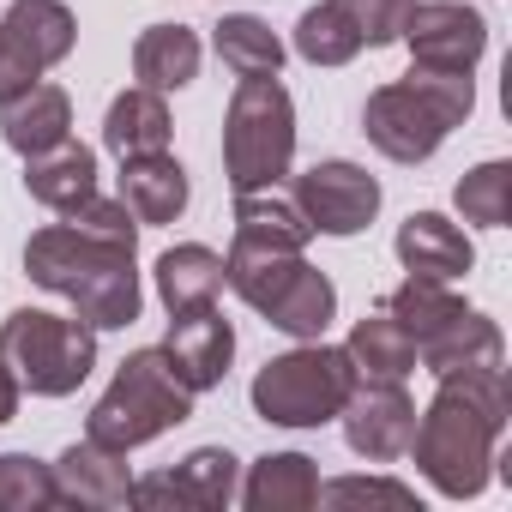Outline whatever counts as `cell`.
<instances>
[{"instance_id": "2e32d148", "label": "cell", "mask_w": 512, "mask_h": 512, "mask_svg": "<svg viewBox=\"0 0 512 512\" xmlns=\"http://www.w3.org/2000/svg\"><path fill=\"white\" fill-rule=\"evenodd\" d=\"M235 500L247 512H308L320 500V464L308 452H266L247 464Z\"/></svg>"}, {"instance_id": "cb8c5ba5", "label": "cell", "mask_w": 512, "mask_h": 512, "mask_svg": "<svg viewBox=\"0 0 512 512\" xmlns=\"http://www.w3.org/2000/svg\"><path fill=\"white\" fill-rule=\"evenodd\" d=\"M0 37H7L13 49H25V55L49 73V67H61V61L73 55L79 19H73L67 0H13L7 19H0Z\"/></svg>"}, {"instance_id": "603a6c76", "label": "cell", "mask_w": 512, "mask_h": 512, "mask_svg": "<svg viewBox=\"0 0 512 512\" xmlns=\"http://www.w3.org/2000/svg\"><path fill=\"white\" fill-rule=\"evenodd\" d=\"M338 350H344V362H350L356 380H410V374H416V338H410L386 308L362 314Z\"/></svg>"}, {"instance_id": "8992f818", "label": "cell", "mask_w": 512, "mask_h": 512, "mask_svg": "<svg viewBox=\"0 0 512 512\" xmlns=\"http://www.w3.org/2000/svg\"><path fill=\"white\" fill-rule=\"evenodd\" d=\"M0 362L31 398H73L97 368V332L79 314L13 308L0 320Z\"/></svg>"}, {"instance_id": "e0dca14e", "label": "cell", "mask_w": 512, "mask_h": 512, "mask_svg": "<svg viewBox=\"0 0 512 512\" xmlns=\"http://www.w3.org/2000/svg\"><path fill=\"white\" fill-rule=\"evenodd\" d=\"M0 139H7L19 157H37V151L73 139V97L61 85H49V79L25 85L19 97L0 103Z\"/></svg>"}, {"instance_id": "4dcf8cb0", "label": "cell", "mask_w": 512, "mask_h": 512, "mask_svg": "<svg viewBox=\"0 0 512 512\" xmlns=\"http://www.w3.org/2000/svg\"><path fill=\"white\" fill-rule=\"evenodd\" d=\"M452 205H458V217L476 223V229H506V211H512V163H506V157L476 163V169L452 187Z\"/></svg>"}, {"instance_id": "ba28073f", "label": "cell", "mask_w": 512, "mask_h": 512, "mask_svg": "<svg viewBox=\"0 0 512 512\" xmlns=\"http://www.w3.org/2000/svg\"><path fill=\"white\" fill-rule=\"evenodd\" d=\"M235 488H241V458L229 446H193L175 470L133 476L127 506H145V512H223V506H235Z\"/></svg>"}, {"instance_id": "ffe728a7", "label": "cell", "mask_w": 512, "mask_h": 512, "mask_svg": "<svg viewBox=\"0 0 512 512\" xmlns=\"http://www.w3.org/2000/svg\"><path fill=\"white\" fill-rule=\"evenodd\" d=\"M260 320L266 326H278L284 338H296V344H308V338H326L332 332V320H338V284L320 272V266H296L284 284H278V296L260 308Z\"/></svg>"}, {"instance_id": "4fadbf2b", "label": "cell", "mask_w": 512, "mask_h": 512, "mask_svg": "<svg viewBox=\"0 0 512 512\" xmlns=\"http://www.w3.org/2000/svg\"><path fill=\"white\" fill-rule=\"evenodd\" d=\"M61 302H73V314L91 332H127L145 308V284H139V253H109L97 260Z\"/></svg>"}, {"instance_id": "5b68a950", "label": "cell", "mask_w": 512, "mask_h": 512, "mask_svg": "<svg viewBox=\"0 0 512 512\" xmlns=\"http://www.w3.org/2000/svg\"><path fill=\"white\" fill-rule=\"evenodd\" d=\"M350 386H356V374H350L344 350L326 338H308L253 374L247 398H253V416L272 428H326V422H338Z\"/></svg>"}, {"instance_id": "7c38bea8", "label": "cell", "mask_w": 512, "mask_h": 512, "mask_svg": "<svg viewBox=\"0 0 512 512\" xmlns=\"http://www.w3.org/2000/svg\"><path fill=\"white\" fill-rule=\"evenodd\" d=\"M163 356L175 368V380L199 398L211 386H223L229 362H235V326L217 314V308H193V314H169V338H163Z\"/></svg>"}, {"instance_id": "6da1fadb", "label": "cell", "mask_w": 512, "mask_h": 512, "mask_svg": "<svg viewBox=\"0 0 512 512\" xmlns=\"http://www.w3.org/2000/svg\"><path fill=\"white\" fill-rule=\"evenodd\" d=\"M506 422H512L506 362L464 368V374H440L428 410H416V434H410L404 452L416 458L422 482L440 500H476L494 482Z\"/></svg>"}, {"instance_id": "d590c367", "label": "cell", "mask_w": 512, "mask_h": 512, "mask_svg": "<svg viewBox=\"0 0 512 512\" xmlns=\"http://www.w3.org/2000/svg\"><path fill=\"white\" fill-rule=\"evenodd\" d=\"M19 398H25V386L13 380V368H7V362H0V428L19 416Z\"/></svg>"}, {"instance_id": "f546056e", "label": "cell", "mask_w": 512, "mask_h": 512, "mask_svg": "<svg viewBox=\"0 0 512 512\" xmlns=\"http://www.w3.org/2000/svg\"><path fill=\"white\" fill-rule=\"evenodd\" d=\"M458 308H470V302H464V296H458L446 278H416V272H410V278H404V284L386 296V314H392V320H398V326H404L416 344H422L428 332H440V326H446Z\"/></svg>"}, {"instance_id": "7402d4cb", "label": "cell", "mask_w": 512, "mask_h": 512, "mask_svg": "<svg viewBox=\"0 0 512 512\" xmlns=\"http://www.w3.org/2000/svg\"><path fill=\"white\" fill-rule=\"evenodd\" d=\"M25 193H31L37 205H49L55 217L73 211L79 199L97 193V151L79 145V139H61V145L25 157Z\"/></svg>"}, {"instance_id": "ac0fdd59", "label": "cell", "mask_w": 512, "mask_h": 512, "mask_svg": "<svg viewBox=\"0 0 512 512\" xmlns=\"http://www.w3.org/2000/svg\"><path fill=\"white\" fill-rule=\"evenodd\" d=\"M121 199L139 217V229H157V223H175L187 211L193 181H187L175 151H151V157H127L121 163Z\"/></svg>"}, {"instance_id": "f1b7e54d", "label": "cell", "mask_w": 512, "mask_h": 512, "mask_svg": "<svg viewBox=\"0 0 512 512\" xmlns=\"http://www.w3.org/2000/svg\"><path fill=\"white\" fill-rule=\"evenodd\" d=\"M290 49L308 61V67H350L362 55V31L350 25V13L338 7V0H320V7H308L290 31Z\"/></svg>"}, {"instance_id": "9c48e42d", "label": "cell", "mask_w": 512, "mask_h": 512, "mask_svg": "<svg viewBox=\"0 0 512 512\" xmlns=\"http://www.w3.org/2000/svg\"><path fill=\"white\" fill-rule=\"evenodd\" d=\"M410 67H440V73H476L488 55V19L464 0H416L404 37Z\"/></svg>"}, {"instance_id": "3957f363", "label": "cell", "mask_w": 512, "mask_h": 512, "mask_svg": "<svg viewBox=\"0 0 512 512\" xmlns=\"http://www.w3.org/2000/svg\"><path fill=\"white\" fill-rule=\"evenodd\" d=\"M187 416H193V392L175 380L163 344H151V350H133L115 368L109 392L85 416V434L103 440V446H115V452H139V446L163 440L169 428H181Z\"/></svg>"}, {"instance_id": "5bb4252c", "label": "cell", "mask_w": 512, "mask_h": 512, "mask_svg": "<svg viewBox=\"0 0 512 512\" xmlns=\"http://www.w3.org/2000/svg\"><path fill=\"white\" fill-rule=\"evenodd\" d=\"M398 266L404 272H416V278H446V284H458V278H470V266H476V241L464 235V223H452L446 211H410L404 223H398Z\"/></svg>"}, {"instance_id": "30bf717a", "label": "cell", "mask_w": 512, "mask_h": 512, "mask_svg": "<svg viewBox=\"0 0 512 512\" xmlns=\"http://www.w3.org/2000/svg\"><path fill=\"white\" fill-rule=\"evenodd\" d=\"M338 428L356 458L392 464V458H404V446L416 434V398L404 392V380H356L338 410Z\"/></svg>"}, {"instance_id": "44dd1931", "label": "cell", "mask_w": 512, "mask_h": 512, "mask_svg": "<svg viewBox=\"0 0 512 512\" xmlns=\"http://www.w3.org/2000/svg\"><path fill=\"white\" fill-rule=\"evenodd\" d=\"M199 61H205V43L193 25H145L139 43H133V79L145 91H187L199 79Z\"/></svg>"}, {"instance_id": "7a4b0ae2", "label": "cell", "mask_w": 512, "mask_h": 512, "mask_svg": "<svg viewBox=\"0 0 512 512\" xmlns=\"http://www.w3.org/2000/svg\"><path fill=\"white\" fill-rule=\"evenodd\" d=\"M476 109V73H440V67H410L404 79L368 91L362 103V133L386 163H428L452 127H464Z\"/></svg>"}, {"instance_id": "277c9868", "label": "cell", "mask_w": 512, "mask_h": 512, "mask_svg": "<svg viewBox=\"0 0 512 512\" xmlns=\"http://www.w3.org/2000/svg\"><path fill=\"white\" fill-rule=\"evenodd\" d=\"M296 163V103L278 79H235L223 109V175L235 193L278 187Z\"/></svg>"}, {"instance_id": "484cf974", "label": "cell", "mask_w": 512, "mask_h": 512, "mask_svg": "<svg viewBox=\"0 0 512 512\" xmlns=\"http://www.w3.org/2000/svg\"><path fill=\"white\" fill-rule=\"evenodd\" d=\"M169 133H175L169 103H163V91H145V85L121 91V97L109 103V115H103V145H109L121 163H127V157L169 151Z\"/></svg>"}, {"instance_id": "83f0119b", "label": "cell", "mask_w": 512, "mask_h": 512, "mask_svg": "<svg viewBox=\"0 0 512 512\" xmlns=\"http://www.w3.org/2000/svg\"><path fill=\"white\" fill-rule=\"evenodd\" d=\"M296 266H302V253L260 247V241H229V253H223V290H235L253 314H260Z\"/></svg>"}, {"instance_id": "1f68e13d", "label": "cell", "mask_w": 512, "mask_h": 512, "mask_svg": "<svg viewBox=\"0 0 512 512\" xmlns=\"http://www.w3.org/2000/svg\"><path fill=\"white\" fill-rule=\"evenodd\" d=\"M55 500V470L31 452H0V512H49Z\"/></svg>"}, {"instance_id": "836d02e7", "label": "cell", "mask_w": 512, "mask_h": 512, "mask_svg": "<svg viewBox=\"0 0 512 512\" xmlns=\"http://www.w3.org/2000/svg\"><path fill=\"white\" fill-rule=\"evenodd\" d=\"M338 7L362 31V49H392L404 37V19H410L416 0H338Z\"/></svg>"}, {"instance_id": "e575fe53", "label": "cell", "mask_w": 512, "mask_h": 512, "mask_svg": "<svg viewBox=\"0 0 512 512\" xmlns=\"http://www.w3.org/2000/svg\"><path fill=\"white\" fill-rule=\"evenodd\" d=\"M356 500L416 506V488H410V482H392V476H338V482L320 476V500H314V506H356Z\"/></svg>"}, {"instance_id": "d6a6232c", "label": "cell", "mask_w": 512, "mask_h": 512, "mask_svg": "<svg viewBox=\"0 0 512 512\" xmlns=\"http://www.w3.org/2000/svg\"><path fill=\"white\" fill-rule=\"evenodd\" d=\"M73 229H85V235H97V241H109V247H133L139 253V217L127 211V199H109V193H91V199H79L73 211H61Z\"/></svg>"}, {"instance_id": "d4e9b609", "label": "cell", "mask_w": 512, "mask_h": 512, "mask_svg": "<svg viewBox=\"0 0 512 512\" xmlns=\"http://www.w3.org/2000/svg\"><path fill=\"white\" fill-rule=\"evenodd\" d=\"M235 241H260V247L302 253L314 241V229H308L296 193H284V181H278V187H247V193H235Z\"/></svg>"}, {"instance_id": "8fae6325", "label": "cell", "mask_w": 512, "mask_h": 512, "mask_svg": "<svg viewBox=\"0 0 512 512\" xmlns=\"http://www.w3.org/2000/svg\"><path fill=\"white\" fill-rule=\"evenodd\" d=\"M55 500L61 506H79V512H115V506H127V494H133V464H127V452H115V446H103V440H73L55 464Z\"/></svg>"}, {"instance_id": "9a60e30c", "label": "cell", "mask_w": 512, "mask_h": 512, "mask_svg": "<svg viewBox=\"0 0 512 512\" xmlns=\"http://www.w3.org/2000/svg\"><path fill=\"white\" fill-rule=\"evenodd\" d=\"M494 362H506V332L482 308H458L440 332H428L416 344V368H428L434 380L464 374V368H494Z\"/></svg>"}, {"instance_id": "d6986e66", "label": "cell", "mask_w": 512, "mask_h": 512, "mask_svg": "<svg viewBox=\"0 0 512 512\" xmlns=\"http://www.w3.org/2000/svg\"><path fill=\"white\" fill-rule=\"evenodd\" d=\"M151 278H157V302L169 314L217 308V296H223V253L205 247V241H175V247L157 253Z\"/></svg>"}, {"instance_id": "4316f807", "label": "cell", "mask_w": 512, "mask_h": 512, "mask_svg": "<svg viewBox=\"0 0 512 512\" xmlns=\"http://www.w3.org/2000/svg\"><path fill=\"white\" fill-rule=\"evenodd\" d=\"M211 49L235 79H278L284 73V37L260 19V13H223L211 25Z\"/></svg>"}, {"instance_id": "52a82bcc", "label": "cell", "mask_w": 512, "mask_h": 512, "mask_svg": "<svg viewBox=\"0 0 512 512\" xmlns=\"http://www.w3.org/2000/svg\"><path fill=\"white\" fill-rule=\"evenodd\" d=\"M290 193H296L308 229L332 235V241H350V235H362L380 217V181L362 163H350V157H326V163L302 169Z\"/></svg>"}]
</instances>
